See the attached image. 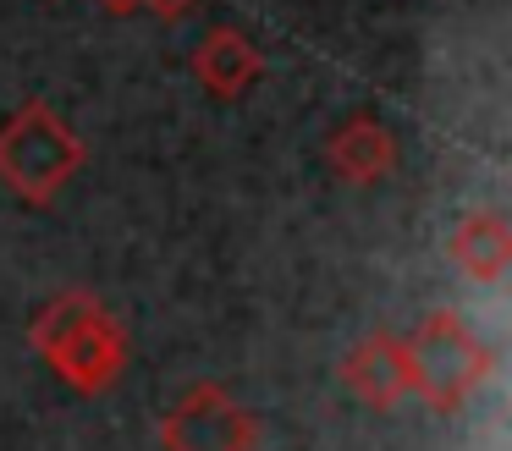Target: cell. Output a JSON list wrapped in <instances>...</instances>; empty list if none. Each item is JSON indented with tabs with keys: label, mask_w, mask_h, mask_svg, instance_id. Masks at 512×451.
I'll list each match as a JSON object with an SVG mask.
<instances>
[{
	"label": "cell",
	"mask_w": 512,
	"mask_h": 451,
	"mask_svg": "<svg viewBox=\"0 0 512 451\" xmlns=\"http://www.w3.org/2000/svg\"><path fill=\"white\" fill-rule=\"evenodd\" d=\"M342 380L364 396L369 407H397L413 391V369H408V341L402 336H364L342 363Z\"/></svg>",
	"instance_id": "5"
},
{
	"label": "cell",
	"mask_w": 512,
	"mask_h": 451,
	"mask_svg": "<svg viewBox=\"0 0 512 451\" xmlns=\"http://www.w3.org/2000/svg\"><path fill=\"white\" fill-rule=\"evenodd\" d=\"M199 77L215 88V94H243V88L259 77V55L248 50L237 33H215V39L199 50Z\"/></svg>",
	"instance_id": "8"
},
{
	"label": "cell",
	"mask_w": 512,
	"mask_h": 451,
	"mask_svg": "<svg viewBox=\"0 0 512 451\" xmlns=\"http://www.w3.org/2000/svg\"><path fill=\"white\" fill-rule=\"evenodd\" d=\"M331 165L347 176V182H375L397 165V143L380 121L369 116H353L342 132H331Z\"/></svg>",
	"instance_id": "6"
},
{
	"label": "cell",
	"mask_w": 512,
	"mask_h": 451,
	"mask_svg": "<svg viewBox=\"0 0 512 451\" xmlns=\"http://www.w3.org/2000/svg\"><path fill=\"white\" fill-rule=\"evenodd\" d=\"M83 160V143L50 116L45 105H23L6 127H0V176L23 198L45 204Z\"/></svg>",
	"instance_id": "3"
},
{
	"label": "cell",
	"mask_w": 512,
	"mask_h": 451,
	"mask_svg": "<svg viewBox=\"0 0 512 451\" xmlns=\"http://www.w3.org/2000/svg\"><path fill=\"white\" fill-rule=\"evenodd\" d=\"M160 446L166 451H254L259 424L243 402H232L226 385L199 380L160 418Z\"/></svg>",
	"instance_id": "4"
},
{
	"label": "cell",
	"mask_w": 512,
	"mask_h": 451,
	"mask_svg": "<svg viewBox=\"0 0 512 451\" xmlns=\"http://www.w3.org/2000/svg\"><path fill=\"white\" fill-rule=\"evenodd\" d=\"M457 264H463L474 281H501V270H507L512 259V242H507V220L501 215H468L463 226H457V242H452Z\"/></svg>",
	"instance_id": "7"
},
{
	"label": "cell",
	"mask_w": 512,
	"mask_h": 451,
	"mask_svg": "<svg viewBox=\"0 0 512 451\" xmlns=\"http://www.w3.org/2000/svg\"><path fill=\"white\" fill-rule=\"evenodd\" d=\"M402 341H408L413 391H419L435 413H457V407H468V396H474L479 385L490 380V369H496V358L485 352V341H479L452 308L430 314L413 336H402Z\"/></svg>",
	"instance_id": "2"
},
{
	"label": "cell",
	"mask_w": 512,
	"mask_h": 451,
	"mask_svg": "<svg viewBox=\"0 0 512 451\" xmlns=\"http://www.w3.org/2000/svg\"><path fill=\"white\" fill-rule=\"evenodd\" d=\"M34 347L50 358V369L83 396H100L116 385L127 363V341H122V325L94 303L89 292H72V297H56L45 314L34 319Z\"/></svg>",
	"instance_id": "1"
}]
</instances>
